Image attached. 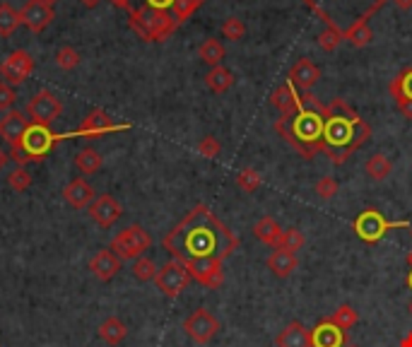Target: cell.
I'll list each match as a JSON object with an SVG mask.
<instances>
[{
	"label": "cell",
	"mask_w": 412,
	"mask_h": 347,
	"mask_svg": "<svg viewBox=\"0 0 412 347\" xmlns=\"http://www.w3.org/2000/svg\"><path fill=\"white\" fill-rule=\"evenodd\" d=\"M222 36L230 41H239L246 36V24L239 17H227L225 24H222Z\"/></svg>",
	"instance_id": "39"
},
{
	"label": "cell",
	"mask_w": 412,
	"mask_h": 347,
	"mask_svg": "<svg viewBox=\"0 0 412 347\" xmlns=\"http://www.w3.org/2000/svg\"><path fill=\"white\" fill-rule=\"evenodd\" d=\"M401 347H412V331H410L408 336H405L403 340H401Z\"/></svg>",
	"instance_id": "49"
},
{
	"label": "cell",
	"mask_w": 412,
	"mask_h": 347,
	"mask_svg": "<svg viewBox=\"0 0 412 347\" xmlns=\"http://www.w3.org/2000/svg\"><path fill=\"white\" fill-rule=\"evenodd\" d=\"M27 128H29V118H27V113H22V111L10 109L3 118H0V138H3L10 147L22 140Z\"/></svg>",
	"instance_id": "19"
},
{
	"label": "cell",
	"mask_w": 412,
	"mask_h": 347,
	"mask_svg": "<svg viewBox=\"0 0 412 347\" xmlns=\"http://www.w3.org/2000/svg\"><path fill=\"white\" fill-rule=\"evenodd\" d=\"M56 63H58V68H63V71H73L80 63V53L75 51L73 46H61L58 51H56Z\"/></svg>",
	"instance_id": "41"
},
{
	"label": "cell",
	"mask_w": 412,
	"mask_h": 347,
	"mask_svg": "<svg viewBox=\"0 0 412 347\" xmlns=\"http://www.w3.org/2000/svg\"><path fill=\"white\" fill-rule=\"evenodd\" d=\"M150 246H152V237L145 232V227L130 224L111 239L109 249L121 258V261H135V258H140Z\"/></svg>",
	"instance_id": "7"
},
{
	"label": "cell",
	"mask_w": 412,
	"mask_h": 347,
	"mask_svg": "<svg viewBox=\"0 0 412 347\" xmlns=\"http://www.w3.org/2000/svg\"><path fill=\"white\" fill-rule=\"evenodd\" d=\"M125 336H128V328H125V323L121 318H116V316H109V318H104L101 321V326H99V338L104 340V343H109V345H121Z\"/></svg>",
	"instance_id": "27"
},
{
	"label": "cell",
	"mask_w": 412,
	"mask_h": 347,
	"mask_svg": "<svg viewBox=\"0 0 412 347\" xmlns=\"http://www.w3.org/2000/svg\"><path fill=\"white\" fill-rule=\"evenodd\" d=\"M354 234H357L366 244H378L381 239L388 234L391 229L398 227H410L408 222H388L376 207H366L364 212H359V217L354 219Z\"/></svg>",
	"instance_id": "8"
},
{
	"label": "cell",
	"mask_w": 412,
	"mask_h": 347,
	"mask_svg": "<svg viewBox=\"0 0 412 347\" xmlns=\"http://www.w3.org/2000/svg\"><path fill=\"white\" fill-rule=\"evenodd\" d=\"M90 270L97 280L109 282L118 275V270H121V258L113 254L111 249H104L99 251V254H94V258L90 261Z\"/></svg>",
	"instance_id": "20"
},
{
	"label": "cell",
	"mask_w": 412,
	"mask_h": 347,
	"mask_svg": "<svg viewBox=\"0 0 412 347\" xmlns=\"http://www.w3.org/2000/svg\"><path fill=\"white\" fill-rule=\"evenodd\" d=\"M82 5H85V8H94V5L99 3V0H80Z\"/></svg>",
	"instance_id": "50"
},
{
	"label": "cell",
	"mask_w": 412,
	"mask_h": 347,
	"mask_svg": "<svg viewBox=\"0 0 412 347\" xmlns=\"http://www.w3.org/2000/svg\"><path fill=\"white\" fill-rule=\"evenodd\" d=\"M205 5V0H130L128 24L148 43L171 39L176 29Z\"/></svg>",
	"instance_id": "2"
},
{
	"label": "cell",
	"mask_w": 412,
	"mask_h": 347,
	"mask_svg": "<svg viewBox=\"0 0 412 347\" xmlns=\"http://www.w3.org/2000/svg\"><path fill=\"white\" fill-rule=\"evenodd\" d=\"M393 5L401 10H410L412 8V0H393Z\"/></svg>",
	"instance_id": "46"
},
{
	"label": "cell",
	"mask_w": 412,
	"mask_h": 347,
	"mask_svg": "<svg viewBox=\"0 0 412 347\" xmlns=\"http://www.w3.org/2000/svg\"><path fill=\"white\" fill-rule=\"evenodd\" d=\"M24 113H27L29 123L48 125L51 128V123H56V118L63 113V102L51 90H39L27 102Z\"/></svg>",
	"instance_id": "9"
},
{
	"label": "cell",
	"mask_w": 412,
	"mask_h": 347,
	"mask_svg": "<svg viewBox=\"0 0 412 347\" xmlns=\"http://www.w3.org/2000/svg\"><path fill=\"white\" fill-rule=\"evenodd\" d=\"M63 198L75 210H85L94 203V188L85 179H73L71 184L63 188Z\"/></svg>",
	"instance_id": "22"
},
{
	"label": "cell",
	"mask_w": 412,
	"mask_h": 347,
	"mask_svg": "<svg viewBox=\"0 0 412 347\" xmlns=\"http://www.w3.org/2000/svg\"><path fill=\"white\" fill-rule=\"evenodd\" d=\"M198 152L202 157H207V160H215V157H220V152H222V145L215 135H205L198 143Z\"/></svg>",
	"instance_id": "43"
},
{
	"label": "cell",
	"mask_w": 412,
	"mask_h": 347,
	"mask_svg": "<svg viewBox=\"0 0 412 347\" xmlns=\"http://www.w3.org/2000/svg\"><path fill=\"white\" fill-rule=\"evenodd\" d=\"M20 24V12L8 3H0V36H12Z\"/></svg>",
	"instance_id": "32"
},
{
	"label": "cell",
	"mask_w": 412,
	"mask_h": 347,
	"mask_svg": "<svg viewBox=\"0 0 412 347\" xmlns=\"http://www.w3.org/2000/svg\"><path fill=\"white\" fill-rule=\"evenodd\" d=\"M43 3H48V5H53V3H56V0H43Z\"/></svg>",
	"instance_id": "53"
},
{
	"label": "cell",
	"mask_w": 412,
	"mask_h": 347,
	"mask_svg": "<svg viewBox=\"0 0 412 347\" xmlns=\"http://www.w3.org/2000/svg\"><path fill=\"white\" fill-rule=\"evenodd\" d=\"M408 287L412 289V270H410V275H408Z\"/></svg>",
	"instance_id": "52"
},
{
	"label": "cell",
	"mask_w": 412,
	"mask_h": 347,
	"mask_svg": "<svg viewBox=\"0 0 412 347\" xmlns=\"http://www.w3.org/2000/svg\"><path fill=\"white\" fill-rule=\"evenodd\" d=\"M388 92H391V97L396 99V106L412 102V68H405L403 73H398L396 78L391 80Z\"/></svg>",
	"instance_id": "26"
},
{
	"label": "cell",
	"mask_w": 412,
	"mask_h": 347,
	"mask_svg": "<svg viewBox=\"0 0 412 347\" xmlns=\"http://www.w3.org/2000/svg\"><path fill=\"white\" fill-rule=\"evenodd\" d=\"M130 123H113L109 118V113L94 109L85 116V121L78 125V130H73L75 138H85V140H94V138H104L109 133H121V130H128Z\"/></svg>",
	"instance_id": "11"
},
{
	"label": "cell",
	"mask_w": 412,
	"mask_h": 347,
	"mask_svg": "<svg viewBox=\"0 0 412 347\" xmlns=\"http://www.w3.org/2000/svg\"><path fill=\"white\" fill-rule=\"evenodd\" d=\"M405 261H408V266L412 268V251H410V254H408V258H405Z\"/></svg>",
	"instance_id": "51"
},
{
	"label": "cell",
	"mask_w": 412,
	"mask_h": 347,
	"mask_svg": "<svg viewBox=\"0 0 412 347\" xmlns=\"http://www.w3.org/2000/svg\"><path fill=\"white\" fill-rule=\"evenodd\" d=\"M410 234H412V227H410Z\"/></svg>",
	"instance_id": "55"
},
{
	"label": "cell",
	"mask_w": 412,
	"mask_h": 347,
	"mask_svg": "<svg viewBox=\"0 0 412 347\" xmlns=\"http://www.w3.org/2000/svg\"><path fill=\"white\" fill-rule=\"evenodd\" d=\"M338 179L335 176H321L319 181H316V195H319L321 200H331L335 198V193H338Z\"/></svg>",
	"instance_id": "42"
},
{
	"label": "cell",
	"mask_w": 412,
	"mask_h": 347,
	"mask_svg": "<svg viewBox=\"0 0 412 347\" xmlns=\"http://www.w3.org/2000/svg\"><path fill=\"white\" fill-rule=\"evenodd\" d=\"M345 41H350L354 48H364V46H369L371 39H374V31L369 24H354V27H350L345 31Z\"/></svg>",
	"instance_id": "34"
},
{
	"label": "cell",
	"mask_w": 412,
	"mask_h": 347,
	"mask_svg": "<svg viewBox=\"0 0 412 347\" xmlns=\"http://www.w3.org/2000/svg\"><path fill=\"white\" fill-rule=\"evenodd\" d=\"M31 71H34V58H31V53L24 51V48L12 51L8 58L0 63V78L12 87L22 85V82L31 75Z\"/></svg>",
	"instance_id": "14"
},
{
	"label": "cell",
	"mask_w": 412,
	"mask_h": 347,
	"mask_svg": "<svg viewBox=\"0 0 412 347\" xmlns=\"http://www.w3.org/2000/svg\"><path fill=\"white\" fill-rule=\"evenodd\" d=\"M205 85L207 90L215 92V94H225L232 90L234 85V73L227 71L225 66H217V68H210L205 75Z\"/></svg>",
	"instance_id": "28"
},
{
	"label": "cell",
	"mask_w": 412,
	"mask_h": 347,
	"mask_svg": "<svg viewBox=\"0 0 412 347\" xmlns=\"http://www.w3.org/2000/svg\"><path fill=\"white\" fill-rule=\"evenodd\" d=\"M265 263H268V270L277 277V280H287V277L297 270V266H299V258L287 249H272V254L268 256Z\"/></svg>",
	"instance_id": "23"
},
{
	"label": "cell",
	"mask_w": 412,
	"mask_h": 347,
	"mask_svg": "<svg viewBox=\"0 0 412 347\" xmlns=\"http://www.w3.org/2000/svg\"><path fill=\"white\" fill-rule=\"evenodd\" d=\"M157 270H160V268H157L155 261H152V258H148V256L135 258V263H133V275H135V280H140V282L155 280Z\"/></svg>",
	"instance_id": "36"
},
{
	"label": "cell",
	"mask_w": 412,
	"mask_h": 347,
	"mask_svg": "<svg viewBox=\"0 0 412 347\" xmlns=\"http://www.w3.org/2000/svg\"><path fill=\"white\" fill-rule=\"evenodd\" d=\"M17 102V92H15V87L8 85V82H3L0 80V109H12V104Z\"/></svg>",
	"instance_id": "44"
},
{
	"label": "cell",
	"mask_w": 412,
	"mask_h": 347,
	"mask_svg": "<svg viewBox=\"0 0 412 347\" xmlns=\"http://www.w3.org/2000/svg\"><path fill=\"white\" fill-rule=\"evenodd\" d=\"M75 164L82 174H97L101 167H104V157H101L94 147H85L80 150L78 157H75Z\"/></svg>",
	"instance_id": "31"
},
{
	"label": "cell",
	"mask_w": 412,
	"mask_h": 347,
	"mask_svg": "<svg viewBox=\"0 0 412 347\" xmlns=\"http://www.w3.org/2000/svg\"><path fill=\"white\" fill-rule=\"evenodd\" d=\"M123 214V205L118 203L113 195H99V198H94V203L90 205V217L92 222H97L101 229H109L121 219Z\"/></svg>",
	"instance_id": "16"
},
{
	"label": "cell",
	"mask_w": 412,
	"mask_h": 347,
	"mask_svg": "<svg viewBox=\"0 0 412 347\" xmlns=\"http://www.w3.org/2000/svg\"><path fill=\"white\" fill-rule=\"evenodd\" d=\"M304 246H307V237H304L302 229H297V227H289V229L282 232V239H280V246L277 249H287L292 254H297V251H302Z\"/></svg>",
	"instance_id": "35"
},
{
	"label": "cell",
	"mask_w": 412,
	"mask_h": 347,
	"mask_svg": "<svg viewBox=\"0 0 412 347\" xmlns=\"http://www.w3.org/2000/svg\"><path fill=\"white\" fill-rule=\"evenodd\" d=\"M225 43H222L220 39H205L200 43V48H198V58L202 63H207L210 68H217L222 66V61H225Z\"/></svg>",
	"instance_id": "30"
},
{
	"label": "cell",
	"mask_w": 412,
	"mask_h": 347,
	"mask_svg": "<svg viewBox=\"0 0 412 347\" xmlns=\"http://www.w3.org/2000/svg\"><path fill=\"white\" fill-rule=\"evenodd\" d=\"M8 186L12 188V191H17V193L29 191V186H31V174H29L24 167H15V169H12V172L8 174Z\"/></svg>",
	"instance_id": "38"
},
{
	"label": "cell",
	"mask_w": 412,
	"mask_h": 347,
	"mask_svg": "<svg viewBox=\"0 0 412 347\" xmlns=\"http://www.w3.org/2000/svg\"><path fill=\"white\" fill-rule=\"evenodd\" d=\"M270 104L282 113V118H292V116H297L302 109V94L294 90L292 82H284V85L272 90Z\"/></svg>",
	"instance_id": "17"
},
{
	"label": "cell",
	"mask_w": 412,
	"mask_h": 347,
	"mask_svg": "<svg viewBox=\"0 0 412 347\" xmlns=\"http://www.w3.org/2000/svg\"><path fill=\"white\" fill-rule=\"evenodd\" d=\"M162 246L164 251H169L181 263L195 261V258L227 261L239 249V237L222 222L210 207L198 203L164 237Z\"/></svg>",
	"instance_id": "1"
},
{
	"label": "cell",
	"mask_w": 412,
	"mask_h": 347,
	"mask_svg": "<svg viewBox=\"0 0 412 347\" xmlns=\"http://www.w3.org/2000/svg\"><path fill=\"white\" fill-rule=\"evenodd\" d=\"M188 282H191V273L186 270L181 261H176V258H171L164 266L157 270V277H155V285L157 289L169 296V299H176V296H181L183 289L188 287Z\"/></svg>",
	"instance_id": "10"
},
{
	"label": "cell",
	"mask_w": 412,
	"mask_h": 347,
	"mask_svg": "<svg viewBox=\"0 0 412 347\" xmlns=\"http://www.w3.org/2000/svg\"><path fill=\"white\" fill-rule=\"evenodd\" d=\"M261 184H263L261 174H258L256 169H251V167H246V169H242V172L237 174V186L242 188L244 193L258 191V186H261Z\"/></svg>",
	"instance_id": "37"
},
{
	"label": "cell",
	"mask_w": 412,
	"mask_h": 347,
	"mask_svg": "<svg viewBox=\"0 0 412 347\" xmlns=\"http://www.w3.org/2000/svg\"><path fill=\"white\" fill-rule=\"evenodd\" d=\"M347 343L345 331H340L331 318H323L311 331V345L314 347H342Z\"/></svg>",
	"instance_id": "21"
},
{
	"label": "cell",
	"mask_w": 412,
	"mask_h": 347,
	"mask_svg": "<svg viewBox=\"0 0 412 347\" xmlns=\"http://www.w3.org/2000/svg\"><path fill=\"white\" fill-rule=\"evenodd\" d=\"M350 347H357V345H350Z\"/></svg>",
	"instance_id": "56"
},
{
	"label": "cell",
	"mask_w": 412,
	"mask_h": 347,
	"mask_svg": "<svg viewBox=\"0 0 412 347\" xmlns=\"http://www.w3.org/2000/svg\"><path fill=\"white\" fill-rule=\"evenodd\" d=\"M183 331L186 336L198 345H207L220 333V321L212 316L207 309H195V311L183 321Z\"/></svg>",
	"instance_id": "13"
},
{
	"label": "cell",
	"mask_w": 412,
	"mask_h": 347,
	"mask_svg": "<svg viewBox=\"0 0 412 347\" xmlns=\"http://www.w3.org/2000/svg\"><path fill=\"white\" fill-rule=\"evenodd\" d=\"M321 80V68L311 58H299L289 68V82L302 92H311V87Z\"/></svg>",
	"instance_id": "18"
},
{
	"label": "cell",
	"mask_w": 412,
	"mask_h": 347,
	"mask_svg": "<svg viewBox=\"0 0 412 347\" xmlns=\"http://www.w3.org/2000/svg\"><path fill=\"white\" fill-rule=\"evenodd\" d=\"M277 347H314L311 345V331L304 328V323L294 321L287 328H282V333L275 338Z\"/></svg>",
	"instance_id": "24"
},
{
	"label": "cell",
	"mask_w": 412,
	"mask_h": 347,
	"mask_svg": "<svg viewBox=\"0 0 412 347\" xmlns=\"http://www.w3.org/2000/svg\"><path fill=\"white\" fill-rule=\"evenodd\" d=\"M220 258H195V261H186L183 266L191 273V280L200 282L207 289H220L225 285V270H222Z\"/></svg>",
	"instance_id": "12"
},
{
	"label": "cell",
	"mask_w": 412,
	"mask_h": 347,
	"mask_svg": "<svg viewBox=\"0 0 412 347\" xmlns=\"http://www.w3.org/2000/svg\"><path fill=\"white\" fill-rule=\"evenodd\" d=\"M275 133L304 160H311L316 152H323V104L311 92H302L299 113L292 118H277Z\"/></svg>",
	"instance_id": "4"
},
{
	"label": "cell",
	"mask_w": 412,
	"mask_h": 347,
	"mask_svg": "<svg viewBox=\"0 0 412 347\" xmlns=\"http://www.w3.org/2000/svg\"><path fill=\"white\" fill-rule=\"evenodd\" d=\"M8 160H10V155L5 152V150H0V172H3V167L8 164Z\"/></svg>",
	"instance_id": "48"
},
{
	"label": "cell",
	"mask_w": 412,
	"mask_h": 347,
	"mask_svg": "<svg viewBox=\"0 0 412 347\" xmlns=\"http://www.w3.org/2000/svg\"><path fill=\"white\" fill-rule=\"evenodd\" d=\"M342 39H345V36H342V31H338V29H333V27H326L319 34V46L323 48V51H335V48L340 46L342 43Z\"/></svg>",
	"instance_id": "40"
},
{
	"label": "cell",
	"mask_w": 412,
	"mask_h": 347,
	"mask_svg": "<svg viewBox=\"0 0 412 347\" xmlns=\"http://www.w3.org/2000/svg\"><path fill=\"white\" fill-rule=\"evenodd\" d=\"M66 138H75V135L73 133L56 135L48 125L29 123L27 133L22 135L20 143L12 145L8 155L17 167H24V164H29V162H43L51 155V150H53L61 140H66Z\"/></svg>",
	"instance_id": "6"
},
{
	"label": "cell",
	"mask_w": 412,
	"mask_h": 347,
	"mask_svg": "<svg viewBox=\"0 0 412 347\" xmlns=\"http://www.w3.org/2000/svg\"><path fill=\"white\" fill-rule=\"evenodd\" d=\"M282 227L277 222L275 217H270V214H265V217L258 219L256 224H253V237L261 239L265 246H270V249H277L280 246V239H282Z\"/></svg>",
	"instance_id": "25"
},
{
	"label": "cell",
	"mask_w": 412,
	"mask_h": 347,
	"mask_svg": "<svg viewBox=\"0 0 412 347\" xmlns=\"http://www.w3.org/2000/svg\"><path fill=\"white\" fill-rule=\"evenodd\" d=\"M408 309H410V314H412V301H410V306H408Z\"/></svg>",
	"instance_id": "54"
},
{
	"label": "cell",
	"mask_w": 412,
	"mask_h": 347,
	"mask_svg": "<svg viewBox=\"0 0 412 347\" xmlns=\"http://www.w3.org/2000/svg\"><path fill=\"white\" fill-rule=\"evenodd\" d=\"M20 22L34 34H41L53 22V8L48 3H43V0H29L20 10Z\"/></svg>",
	"instance_id": "15"
},
{
	"label": "cell",
	"mask_w": 412,
	"mask_h": 347,
	"mask_svg": "<svg viewBox=\"0 0 412 347\" xmlns=\"http://www.w3.org/2000/svg\"><path fill=\"white\" fill-rule=\"evenodd\" d=\"M369 123L359 118V113L350 109L342 99H333L323 104V155L333 164H345L369 140Z\"/></svg>",
	"instance_id": "3"
},
{
	"label": "cell",
	"mask_w": 412,
	"mask_h": 347,
	"mask_svg": "<svg viewBox=\"0 0 412 347\" xmlns=\"http://www.w3.org/2000/svg\"><path fill=\"white\" fill-rule=\"evenodd\" d=\"M364 172L371 181H386L393 172V164L383 152H376V155H371L369 160H366Z\"/></svg>",
	"instance_id": "29"
},
{
	"label": "cell",
	"mask_w": 412,
	"mask_h": 347,
	"mask_svg": "<svg viewBox=\"0 0 412 347\" xmlns=\"http://www.w3.org/2000/svg\"><path fill=\"white\" fill-rule=\"evenodd\" d=\"M333 321L335 326L340 328V331H350V328H354V323L359 321V314H357V309L354 306H350V304H342V306H338L335 309V314L333 316H328Z\"/></svg>",
	"instance_id": "33"
},
{
	"label": "cell",
	"mask_w": 412,
	"mask_h": 347,
	"mask_svg": "<svg viewBox=\"0 0 412 347\" xmlns=\"http://www.w3.org/2000/svg\"><path fill=\"white\" fill-rule=\"evenodd\" d=\"M111 5H113V8H118V10H128L130 0H111Z\"/></svg>",
	"instance_id": "47"
},
{
	"label": "cell",
	"mask_w": 412,
	"mask_h": 347,
	"mask_svg": "<svg viewBox=\"0 0 412 347\" xmlns=\"http://www.w3.org/2000/svg\"><path fill=\"white\" fill-rule=\"evenodd\" d=\"M326 27L345 34L354 24H369V17L386 5V0H304Z\"/></svg>",
	"instance_id": "5"
},
{
	"label": "cell",
	"mask_w": 412,
	"mask_h": 347,
	"mask_svg": "<svg viewBox=\"0 0 412 347\" xmlns=\"http://www.w3.org/2000/svg\"><path fill=\"white\" fill-rule=\"evenodd\" d=\"M398 111L403 113L405 118H412V102H405V104H398Z\"/></svg>",
	"instance_id": "45"
}]
</instances>
